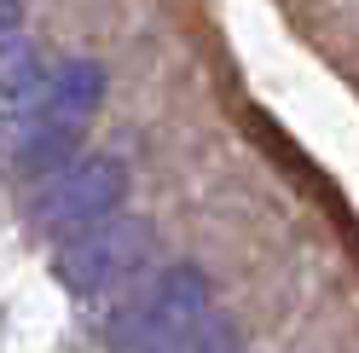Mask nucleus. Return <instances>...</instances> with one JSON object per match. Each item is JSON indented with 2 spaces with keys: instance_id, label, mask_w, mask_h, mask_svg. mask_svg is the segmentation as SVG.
<instances>
[{
  "instance_id": "1",
  "label": "nucleus",
  "mask_w": 359,
  "mask_h": 353,
  "mask_svg": "<svg viewBox=\"0 0 359 353\" xmlns=\"http://www.w3.org/2000/svg\"><path fill=\"white\" fill-rule=\"evenodd\" d=\"M93 93H99V70L93 64H64V70L53 76V87H47V99H41V110H35L29 134L18 139V162L24 168L58 162L64 151H70L76 127L93 116Z\"/></svg>"
},
{
  "instance_id": "2",
  "label": "nucleus",
  "mask_w": 359,
  "mask_h": 353,
  "mask_svg": "<svg viewBox=\"0 0 359 353\" xmlns=\"http://www.w3.org/2000/svg\"><path fill=\"white\" fill-rule=\"evenodd\" d=\"M116 191H122V168L116 162H104V157H93V162H76V168H64L58 180H47L41 186V197H35V220L47 232H87L93 220L116 203Z\"/></svg>"
},
{
  "instance_id": "3",
  "label": "nucleus",
  "mask_w": 359,
  "mask_h": 353,
  "mask_svg": "<svg viewBox=\"0 0 359 353\" xmlns=\"http://www.w3.org/2000/svg\"><path fill=\"white\" fill-rule=\"evenodd\" d=\"M133 261H140V244H133L128 226H110V232H87L81 244L64 255V278L70 290H104L110 278H122Z\"/></svg>"
}]
</instances>
